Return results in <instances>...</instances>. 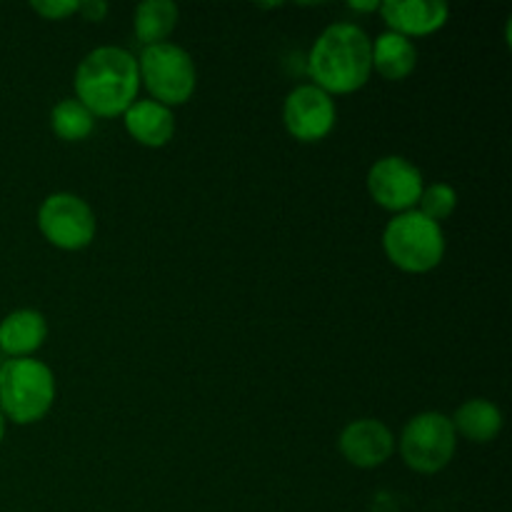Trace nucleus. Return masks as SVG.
Wrapping results in <instances>:
<instances>
[{
	"label": "nucleus",
	"mask_w": 512,
	"mask_h": 512,
	"mask_svg": "<svg viewBox=\"0 0 512 512\" xmlns=\"http://www.w3.org/2000/svg\"><path fill=\"white\" fill-rule=\"evenodd\" d=\"M338 120L333 95L318 85L305 83L290 90L283 103V125L298 143H320L328 138Z\"/></svg>",
	"instance_id": "9"
},
{
	"label": "nucleus",
	"mask_w": 512,
	"mask_h": 512,
	"mask_svg": "<svg viewBox=\"0 0 512 512\" xmlns=\"http://www.w3.org/2000/svg\"><path fill=\"white\" fill-rule=\"evenodd\" d=\"M398 438L393 430L378 418L353 420L343 428L338 438V450L353 468L375 470L388 463L395 453Z\"/></svg>",
	"instance_id": "10"
},
{
	"label": "nucleus",
	"mask_w": 512,
	"mask_h": 512,
	"mask_svg": "<svg viewBox=\"0 0 512 512\" xmlns=\"http://www.w3.org/2000/svg\"><path fill=\"white\" fill-rule=\"evenodd\" d=\"M348 8L353 10V13H375V10L380 8V3H373V0H370V3H348Z\"/></svg>",
	"instance_id": "21"
},
{
	"label": "nucleus",
	"mask_w": 512,
	"mask_h": 512,
	"mask_svg": "<svg viewBox=\"0 0 512 512\" xmlns=\"http://www.w3.org/2000/svg\"><path fill=\"white\" fill-rule=\"evenodd\" d=\"M125 133L143 148H165L175 135V113L158 100H135L123 113Z\"/></svg>",
	"instance_id": "13"
},
{
	"label": "nucleus",
	"mask_w": 512,
	"mask_h": 512,
	"mask_svg": "<svg viewBox=\"0 0 512 512\" xmlns=\"http://www.w3.org/2000/svg\"><path fill=\"white\" fill-rule=\"evenodd\" d=\"M373 70L385 80H405L418 65V48H415L413 40L403 38L398 33H380L373 40Z\"/></svg>",
	"instance_id": "15"
},
{
	"label": "nucleus",
	"mask_w": 512,
	"mask_h": 512,
	"mask_svg": "<svg viewBox=\"0 0 512 512\" xmlns=\"http://www.w3.org/2000/svg\"><path fill=\"white\" fill-rule=\"evenodd\" d=\"M140 88L150 93V100L168 105L170 110L185 105L198 88V70L193 55L175 43H158L143 48L138 55Z\"/></svg>",
	"instance_id": "5"
},
{
	"label": "nucleus",
	"mask_w": 512,
	"mask_h": 512,
	"mask_svg": "<svg viewBox=\"0 0 512 512\" xmlns=\"http://www.w3.org/2000/svg\"><path fill=\"white\" fill-rule=\"evenodd\" d=\"M415 210L433 220V223L443 225V220H448L458 210V190L448 183L425 185Z\"/></svg>",
	"instance_id": "18"
},
{
	"label": "nucleus",
	"mask_w": 512,
	"mask_h": 512,
	"mask_svg": "<svg viewBox=\"0 0 512 512\" xmlns=\"http://www.w3.org/2000/svg\"><path fill=\"white\" fill-rule=\"evenodd\" d=\"M48 340V320L40 310L20 308L0 320V355L33 358Z\"/></svg>",
	"instance_id": "12"
},
{
	"label": "nucleus",
	"mask_w": 512,
	"mask_h": 512,
	"mask_svg": "<svg viewBox=\"0 0 512 512\" xmlns=\"http://www.w3.org/2000/svg\"><path fill=\"white\" fill-rule=\"evenodd\" d=\"M38 230L53 248L78 253L95 240L98 220L80 195L53 193L40 203Z\"/></svg>",
	"instance_id": "7"
},
{
	"label": "nucleus",
	"mask_w": 512,
	"mask_h": 512,
	"mask_svg": "<svg viewBox=\"0 0 512 512\" xmlns=\"http://www.w3.org/2000/svg\"><path fill=\"white\" fill-rule=\"evenodd\" d=\"M110 5L105 0H78V15L90 23H100L108 15Z\"/></svg>",
	"instance_id": "20"
},
{
	"label": "nucleus",
	"mask_w": 512,
	"mask_h": 512,
	"mask_svg": "<svg viewBox=\"0 0 512 512\" xmlns=\"http://www.w3.org/2000/svg\"><path fill=\"white\" fill-rule=\"evenodd\" d=\"M5 423H8V420H5L3 413H0V443H3V438H5Z\"/></svg>",
	"instance_id": "22"
},
{
	"label": "nucleus",
	"mask_w": 512,
	"mask_h": 512,
	"mask_svg": "<svg viewBox=\"0 0 512 512\" xmlns=\"http://www.w3.org/2000/svg\"><path fill=\"white\" fill-rule=\"evenodd\" d=\"M30 10L43 20H65L78 15V0H43V3H30Z\"/></svg>",
	"instance_id": "19"
},
{
	"label": "nucleus",
	"mask_w": 512,
	"mask_h": 512,
	"mask_svg": "<svg viewBox=\"0 0 512 512\" xmlns=\"http://www.w3.org/2000/svg\"><path fill=\"white\" fill-rule=\"evenodd\" d=\"M365 185H368V193L375 205L400 215L418 208L425 180L413 160L403 158V155H385L370 165Z\"/></svg>",
	"instance_id": "8"
},
{
	"label": "nucleus",
	"mask_w": 512,
	"mask_h": 512,
	"mask_svg": "<svg viewBox=\"0 0 512 512\" xmlns=\"http://www.w3.org/2000/svg\"><path fill=\"white\" fill-rule=\"evenodd\" d=\"M50 128L65 143H83L95 130V115L80 100L63 98L50 110Z\"/></svg>",
	"instance_id": "17"
},
{
	"label": "nucleus",
	"mask_w": 512,
	"mask_h": 512,
	"mask_svg": "<svg viewBox=\"0 0 512 512\" xmlns=\"http://www.w3.org/2000/svg\"><path fill=\"white\" fill-rule=\"evenodd\" d=\"M373 40L360 25L333 23L315 38L308 53L313 85L328 95H350L365 88L373 75Z\"/></svg>",
	"instance_id": "2"
},
{
	"label": "nucleus",
	"mask_w": 512,
	"mask_h": 512,
	"mask_svg": "<svg viewBox=\"0 0 512 512\" xmlns=\"http://www.w3.org/2000/svg\"><path fill=\"white\" fill-rule=\"evenodd\" d=\"M58 385L38 358H5L0 363V413L15 425H33L53 410Z\"/></svg>",
	"instance_id": "3"
},
{
	"label": "nucleus",
	"mask_w": 512,
	"mask_h": 512,
	"mask_svg": "<svg viewBox=\"0 0 512 512\" xmlns=\"http://www.w3.org/2000/svg\"><path fill=\"white\" fill-rule=\"evenodd\" d=\"M73 90L95 118H123L140 93L138 60L118 45L90 50L75 68Z\"/></svg>",
	"instance_id": "1"
},
{
	"label": "nucleus",
	"mask_w": 512,
	"mask_h": 512,
	"mask_svg": "<svg viewBox=\"0 0 512 512\" xmlns=\"http://www.w3.org/2000/svg\"><path fill=\"white\" fill-rule=\"evenodd\" d=\"M400 458L410 470L420 475H435L448 468L458 450V435H455L450 415L428 410L418 413L405 423L398 445Z\"/></svg>",
	"instance_id": "6"
},
{
	"label": "nucleus",
	"mask_w": 512,
	"mask_h": 512,
	"mask_svg": "<svg viewBox=\"0 0 512 512\" xmlns=\"http://www.w3.org/2000/svg\"><path fill=\"white\" fill-rule=\"evenodd\" d=\"M383 250L385 258L403 273H430L445 258L443 225L433 223L418 210L393 215L383 230Z\"/></svg>",
	"instance_id": "4"
},
{
	"label": "nucleus",
	"mask_w": 512,
	"mask_h": 512,
	"mask_svg": "<svg viewBox=\"0 0 512 512\" xmlns=\"http://www.w3.org/2000/svg\"><path fill=\"white\" fill-rule=\"evenodd\" d=\"M178 20L180 8L173 0H143L133 13V33L143 48L168 43Z\"/></svg>",
	"instance_id": "16"
},
{
	"label": "nucleus",
	"mask_w": 512,
	"mask_h": 512,
	"mask_svg": "<svg viewBox=\"0 0 512 512\" xmlns=\"http://www.w3.org/2000/svg\"><path fill=\"white\" fill-rule=\"evenodd\" d=\"M450 420H453L455 435L475 445L493 443L503 430V413L493 400L485 398L465 400Z\"/></svg>",
	"instance_id": "14"
},
{
	"label": "nucleus",
	"mask_w": 512,
	"mask_h": 512,
	"mask_svg": "<svg viewBox=\"0 0 512 512\" xmlns=\"http://www.w3.org/2000/svg\"><path fill=\"white\" fill-rule=\"evenodd\" d=\"M378 10L390 33L408 40L438 33L450 18V8L443 0H385Z\"/></svg>",
	"instance_id": "11"
}]
</instances>
